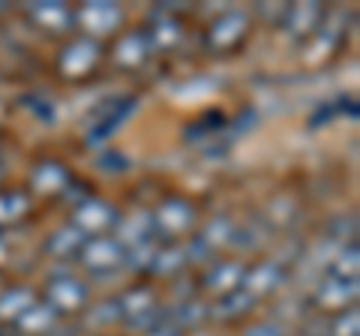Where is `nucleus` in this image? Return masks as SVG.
Listing matches in <instances>:
<instances>
[{"label": "nucleus", "mask_w": 360, "mask_h": 336, "mask_svg": "<svg viewBox=\"0 0 360 336\" xmlns=\"http://www.w3.org/2000/svg\"><path fill=\"white\" fill-rule=\"evenodd\" d=\"M148 54H150L148 37H144V30H135V33H123L111 58H115V63L127 66V70H135V66H141L148 60Z\"/></svg>", "instance_id": "15"}, {"label": "nucleus", "mask_w": 360, "mask_h": 336, "mask_svg": "<svg viewBox=\"0 0 360 336\" xmlns=\"http://www.w3.org/2000/svg\"><path fill=\"white\" fill-rule=\"evenodd\" d=\"M330 276H340V279H357V243H348L340 261L330 267Z\"/></svg>", "instance_id": "27"}, {"label": "nucleus", "mask_w": 360, "mask_h": 336, "mask_svg": "<svg viewBox=\"0 0 360 336\" xmlns=\"http://www.w3.org/2000/svg\"><path fill=\"white\" fill-rule=\"evenodd\" d=\"M150 222H153V234L160 240H172V238H180L186 234L189 228L195 226V207L189 205L186 198L180 195H172L165 198L160 207L150 214Z\"/></svg>", "instance_id": "1"}, {"label": "nucleus", "mask_w": 360, "mask_h": 336, "mask_svg": "<svg viewBox=\"0 0 360 336\" xmlns=\"http://www.w3.org/2000/svg\"><path fill=\"white\" fill-rule=\"evenodd\" d=\"M99 58H103V46H99L96 39H90V37H78L60 51L58 70L66 78H84V75H90L96 70Z\"/></svg>", "instance_id": "3"}, {"label": "nucleus", "mask_w": 360, "mask_h": 336, "mask_svg": "<svg viewBox=\"0 0 360 336\" xmlns=\"http://www.w3.org/2000/svg\"><path fill=\"white\" fill-rule=\"evenodd\" d=\"M240 283H243V267L238 261H219V264L207 267V273L201 276V285L217 291V295L240 288Z\"/></svg>", "instance_id": "16"}, {"label": "nucleus", "mask_w": 360, "mask_h": 336, "mask_svg": "<svg viewBox=\"0 0 360 336\" xmlns=\"http://www.w3.org/2000/svg\"><path fill=\"white\" fill-rule=\"evenodd\" d=\"M144 37H148L150 49H174L180 37H184V25H180V18L172 15V13H162V9H156L153 13V25L144 30Z\"/></svg>", "instance_id": "14"}, {"label": "nucleus", "mask_w": 360, "mask_h": 336, "mask_svg": "<svg viewBox=\"0 0 360 336\" xmlns=\"http://www.w3.org/2000/svg\"><path fill=\"white\" fill-rule=\"evenodd\" d=\"M174 328L186 330V328H198L201 321H207V306L198 300H180V306L172 309V316H165Z\"/></svg>", "instance_id": "22"}, {"label": "nucleus", "mask_w": 360, "mask_h": 336, "mask_svg": "<svg viewBox=\"0 0 360 336\" xmlns=\"http://www.w3.org/2000/svg\"><path fill=\"white\" fill-rule=\"evenodd\" d=\"M27 18L45 33H66L75 25V9L58 0H39V4H27Z\"/></svg>", "instance_id": "8"}, {"label": "nucleus", "mask_w": 360, "mask_h": 336, "mask_svg": "<svg viewBox=\"0 0 360 336\" xmlns=\"http://www.w3.org/2000/svg\"><path fill=\"white\" fill-rule=\"evenodd\" d=\"M96 165H99V168H105V172H127L129 160H127L123 153H117V150H108V153L99 156Z\"/></svg>", "instance_id": "29"}, {"label": "nucleus", "mask_w": 360, "mask_h": 336, "mask_svg": "<svg viewBox=\"0 0 360 336\" xmlns=\"http://www.w3.org/2000/svg\"><path fill=\"white\" fill-rule=\"evenodd\" d=\"M58 312H54L49 304H33L25 316H21L18 321H15V328L25 333V336H45V333H51L54 330V324H58Z\"/></svg>", "instance_id": "18"}, {"label": "nucleus", "mask_w": 360, "mask_h": 336, "mask_svg": "<svg viewBox=\"0 0 360 336\" xmlns=\"http://www.w3.org/2000/svg\"><path fill=\"white\" fill-rule=\"evenodd\" d=\"M330 117H333V108H321V111H319V115H315V117H312L309 123H312V127H321V120H324V123H328Z\"/></svg>", "instance_id": "32"}, {"label": "nucleus", "mask_w": 360, "mask_h": 336, "mask_svg": "<svg viewBox=\"0 0 360 336\" xmlns=\"http://www.w3.org/2000/svg\"><path fill=\"white\" fill-rule=\"evenodd\" d=\"M321 18H324V6H321V4H300V6L295 4V6L285 9L283 27H285L295 39H307L309 33L319 30Z\"/></svg>", "instance_id": "11"}, {"label": "nucleus", "mask_w": 360, "mask_h": 336, "mask_svg": "<svg viewBox=\"0 0 360 336\" xmlns=\"http://www.w3.org/2000/svg\"><path fill=\"white\" fill-rule=\"evenodd\" d=\"M115 321H120V304H117V297L99 300L94 309L84 312V324H87V328H108V324H115Z\"/></svg>", "instance_id": "23"}, {"label": "nucleus", "mask_w": 360, "mask_h": 336, "mask_svg": "<svg viewBox=\"0 0 360 336\" xmlns=\"http://www.w3.org/2000/svg\"><path fill=\"white\" fill-rule=\"evenodd\" d=\"M330 336H360V321H357V306L342 309L330 324H328Z\"/></svg>", "instance_id": "25"}, {"label": "nucleus", "mask_w": 360, "mask_h": 336, "mask_svg": "<svg viewBox=\"0 0 360 336\" xmlns=\"http://www.w3.org/2000/svg\"><path fill=\"white\" fill-rule=\"evenodd\" d=\"M184 264H186V246H180V243H162L160 252H156V259H153V264H150V273H156V276H172Z\"/></svg>", "instance_id": "21"}, {"label": "nucleus", "mask_w": 360, "mask_h": 336, "mask_svg": "<svg viewBox=\"0 0 360 336\" xmlns=\"http://www.w3.org/2000/svg\"><path fill=\"white\" fill-rule=\"evenodd\" d=\"M201 238H205L213 250H217V246H225V243H231V238H234V226L225 217H219V219H213L210 226L205 228V234H201Z\"/></svg>", "instance_id": "26"}, {"label": "nucleus", "mask_w": 360, "mask_h": 336, "mask_svg": "<svg viewBox=\"0 0 360 336\" xmlns=\"http://www.w3.org/2000/svg\"><path fill=\"white\" fill-rule=\"evenodd\" d=\"M129 111H135V96H120L115 99L111 105H105V115L99 123H94V129H90V141H103L108 138L111 132H115L120 127V120H127L129 117Z\"/></svg>", "instance_id": "17"}, {"label": "nucleus", "mask_w": 360, "mask_h": 336, "mask_svg": "<svg viewBox=\"0 0 360 336\" xmlns=\"http://www.w3.org/2000/svg\"><path fill=\"white\" fill-rule=\"evenodd\" d=\"M246 25H250V18H246L243 13H225V15H219L207 27V33H205L207 49L210 51H231V49H238L243 42V37H246V30H250Z\"/></svg>", "instance_id": "6"}, {"label": "nucleus", "mask_w": 360, "mask_h": 336, "mask_svg": "<svg viewBox=\"0 0 360 336\" xmlns=\"http://www.w3.org/2000/svg\"><path fill=\"white\" fill-rule=\"evenodd\" d=\"M45 304L58 316H75L87 306V285L75 276H54L45 288Z\"/></svg>", "instance_id": "4"}, {"label": "nucleus", "mask_w": 360, "mask_h": 336, "mask_svg": "<svg viewBox=\"0 0 360 336\" xmlns=\"http://www.w3.org/2000/svg\"><path fill=\"white\" fill-rule=\"evenodd\" d=\"M84 231H78L72 222L70 226H63L60 231H54L49 240H45V252L49 255H78V250H82V243H84Z\"/></svg>", "instance_id": "20"}, {"label": "nucleus", "mask_w": 360, "mask_h": 336, "mask_svg": "<svg viewBox=\"0 0 360 336\" xmlns=\"http://www.w3.org/2000/svg\"><path fill=\"white\" fill-rule=\"evenodd\" d=\"M78 261L84 264V271L90 273H111L123 264V243L111 234H99V238H90L82 243L78 250Z\"/></svg>", "instance_id": "2"}, {"label": "nucleus", "mask_w": 360, "mask_h": 336, "mask_svg": "<svg viewBox=\"0 0 360 336\" xmlns=\"http://www.w3.org/2000/svg\"><path fill=\"white\" fill-rule=\"evenodd\" d=\"M70 183H72L70 168H66L63 162H58V160L39 162L30 174V186H33V193H39V195H58Z\"/></svg>", "instance_id": "10"}, {"label": "nucleus", "mask_w": 360, "mask_h": 336, "mask_svg": "<svg viewBox=\"0 0 360 336\" xmlns=\"http://www.w3.org/2000/svg\"><path fill=\"white\" fill-rule=\"evenodd\" d=\"M252 309H255V297L250 295V291H243V288H234V291L219 295L213 306H207V316L219 318V321H234V318L250 316Z\"/></svg>", "instance_id": "13"}, {"label": "nucleus", "mask_w": 360, "mask_h": 336, "mask_svg": "<svg viewBox=\"0 0 360 336\" xmlns=\"http://www.w3.org/2000/svg\"><path fill=\"white\" fill-rule=\"evenodd\" d=\"M117 222H120V210L115 205H108V201L84 198L82 205H75V222H72V226L78 231H84V238H87V234L99 238V234L117 228Z\"/></svg>", "instance_id": "5"}, {"label": "nucleus", "mask_w": 360, "mask_h": 336, "mask_svg": "<svg viewBox=\"0 0 360 336\" xmlns=\"http://www.w3.org/2000/svg\"><path fill=\"white\" fill-rule=\"evenodd\" d=\"M144 336H184V330H180V328H174V324H172V321H168V318L162 316L160 321L153 324L150 330H144Z\"/></svg>", "instance_id": "30"}, {"label": "nucleus", "mask_w": 360, "mask_h": 336, "mask_svg": "<svg viewBox=\"0 0 360 336\" xmlns=\"http://www.w3.org/2000/svg\"><path fill=\"white\" fill-rule=\"evenodd\" d=\"M0 336H6V333H4V328H0Z\"/></svg>", "instance_id": "33"}, {"label": "nucleus", "mask_w": 360, "mask_h": 336, "mask_svg": "<svg viewBox=\"0 0 360 336\" xmlns=\"http://www.w3.org/2000/svg\"><path fill=\"white\" fill-rule=\"evenodd\" d=\"M225 123H229V117H225L222 111H207L201 120H195V127L186 129V138H195V136H201V132H205V136L207 132H217V129L225 127Z\"/></svg>", "instance_id": "28"}, {"label": "nucleus", "mask_w": 360, "mask_h": 336, "mask_svg": "<svg viewBox=\"0 0 360 336\" xmlns=\"http://www.w3.org/2000/svg\"><path fill=\"white\" fill-rule=\"evenodd\" d=\"M30 198L25 193H0V226L4 222H15L27 214Z\"/></svg>", "instance_id": "24"}, {"label": "nucleus", "mask_w": 360, "mask_h": 336, "mask_svg": "<svg viewBox=\"0 0 360 336\" xmlns=\"http://www.w3.org/2000/svg\"><path fill=\"white\" fill-rule=\"evenodd\" d=\"M285 276H288V271H285L283 264L264 261V264H255L252 271H243V283H240V288H243V291H250V295L258 300L262 295H274V291L285 283Z\"/></svg>", "instance_id": "9"}, {"label": "nucleus", "mask_w": 360, "mask_h": 336, "mask_svg": "<svg viewBox=\"0 0 360 336\" xmlns=\"http://www.w3.org/2000/svg\"><path fill=\"white\" fill-rule=\"evenodd\" d=\"M33 304H37V295L30 288H6L0 295V321L15 324Z\"/></svg>", "instance_id": "19"}, {"label": "nucleus", "mask_w": 360, "mask_h": 336, "mask_svg": "<svg viewBox=\"0 0 360 336\" xmlns=\"http://www.w3.org/2000/svg\"><path fill=\"white\" fill-rule=\"evenodd\" d=\"M354 297H357V279H340V276H330L321 283L319 295H315V300H319V306L324 309H348V304L354 306Z\"/></svg>", "instance_id": "12"}, {"label": "nucleus", "mask_w": 360, "mask_h": 336, "mask_svg": "<svg viewBox=\"0 0 360 336\" xmlns=\"http://www.w3.org/2000/svg\"><path fill=\"white\" fill-rule=\"evenodd\" d=\"M75 21L87 33L103 37V33H111V30L120 27L123 9L117 4H108V0H94V4H84L82 9H75ZM94 37H90V39H94Z\"/></svg>", "instance_id": "7"}, {"label": "nucleus", "mask_w": 360, "mask_h": 336, "mask_svg": "<svg viewBox=\"0 0 360 336\" xmlns=\"http://www.w3.org/2000/svg\"><path fill=\"white\" fill-rule=\"evenodd\" d=\"M243 336H285V330L279 328V324H274V321H262V324H252Z\"/></svg>", "instance_id": "31"}]
</instances>
